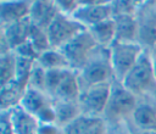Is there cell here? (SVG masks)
Returning a JSON list of instances; mask_svg holds the SVG:
<instances>
[{
  "label": "cell",
  "mask_w": 156,
  "mask_h": 134,
  "mask_svg": "<svg viewBox=\"0 0 156 134\" xmlns=\"http://www.w3.org/2000/svg\"><path fill=\"white\" fill-rule=\"evenodd\" d=\"M77 76L80 91L94 85L112 83L115 80V74L111 66L108 49L98 46L85 65L77 72Z\"/></svg>",
  "instance_id": "1"
},
{
  "label": "cell",
  "mask_w": 156,
  "mask_h": 134,
  "mask_svg": "<svg viewBox=\"0 0 156 134\" xmlns=\"http://www.w3.org/2000/svg\"><path fill=\"white\" fill-rule=\"evenodd\" d=\"M122 84L136 97L156 96V80L152 69V56L144 50L135 65L123 78Z\"/></svg>",
  "instance_id": "2"
},
{
  "label": "cell",
  "mask_w": 156,
  "mask_h": 134,
  "mask_svg": "<svg viewBox=\"0 0 156 134\" xmlns=\"http://www.w3.org/2000/svg\"><path fill=\"white\" fill-rule=\"evenodd\" d=\"M136 102L138 97L127 90L122 82L115 79L111 83V93L102 115V119L107 125L128 123L132 118Z\"/></svg>",
  "instance_id": "3"
},
{
  "label": "cell",
  "mask_w": 156,
  "mask_h": 134,
  "mask_svg": "<svg viewBox=\"0 0 156 134\" xmlns=\"http://www.w3.org/2000/svg\"><path fill=\"white\" fill-rule=\"evenodd\" d=\"M144 48L135 43H123V41H113V44L108 48L111 66L113 69L115 79L122 82L127 73L135 65L140 55L144 52Z\"/></svg>",
  "instance_id": "4"
},
{
  "label": "cell",
  "mask_w": 156,
  "mask_h": 134,
  "mask_svg": "<svg viewBox=\"0 0 156 134\" xmlns=\"http://www.w3.org/2000/svg\"><path fill=\"white\" fill-rule=\"evenodd\" d=\"M98 46L99 45L96 44L89 30L85 29L72 40H69L67 44L61 46L58 50L66 57L69 68L78 72L85 65V62Z\"/></svg>",
  "instance_id": "5"
},
{
  "label": "cell",
  "mask_w": 156,
  "mask_h": 134,
  "mask_svg": "<svg viewBox=\"0 0 156 134\" xmlns=\"http://www.w3.org/2000/svg\"><path fill=\"white\" fill-rule=\"evenodd\" d=\"M135 19L138 24L136 43L145 50H150L156 44V1H141L136 12Z\"/></svg>",
  "instance_id": "6"
},
{
  "label": "cell",
  "mask_w": 156,
  "mask_h": 134,
  "mask_svg": "<svg viewBox=\"0 0 156 134\" xmlns=\"http://www.w3.org/2000/svg\"><path fill=\"white\" fill-rule=\"evenodd\" d=\"M85 29L87 28L77 22L72 16H67L58 11L56 17L46 28L50 46L52 49H60Z\"/></svg>",
  "instance_id": "7"
},
{
  "label": "cell",
  "mask_w": 156,
  "mask_h": 134,
  "mask_svg": "<svg viewBox=\"0 0 156 134\" xmlns=\"http://www.w3.org/2000/svg\"><path fill=\"white\" fill-rule=\"evenodd\" d=\"M72 17L84 26L87 29L112 18L111 1L106 0H79L78 7L73 12Z\"/></svg>",
  "instance_id": "8"
},
{
  "label": "cell",
  "mask_w": 156,
  "mask_h": 134,
  "mask_svg": "<svg viewBox=\"0 0 156 134\" xmlns=\"http://www.w3.org/2000/svg\"><path fill=\"white\" fill-rule=\"evenodd\" d=\"M111 93V83L90 86L80 91L78 104L82 115L88 117H102Z\"/></svg>",
  "instance_id": "9"
},
{
  "label": "cell",
  "mask_w": 156,
  "mask_h": 134,
  "mask_svg": "<svg viewBox=\"0 0 156 134\" xmlns=\"http://www.w3.org/2000/svg\"><path fill=\"white\" fill-rule=\"evenodd\" d=\"M32 22L29 17L1 27V54L16 50L29 40Z\"/></svg>",
  "instance_id": "10"
},
{
  "label": "cell",
  "mask_w": 156,
  "mask_h": 134,
  "mask_svg": "<svg viewBox=\"0 0 156 134\" xmlns=\"http://www.w3.org/2000/svg\"><path fill=\"white\" fill-rule=\"evenodd\" d=\"M129 123L139 130H156V96L138 97Z\"/></svg>",
  "instance_id": "11"
},
{
  "label": "cell",
  "mask_w": 156,
  "mask_h": 134,
  "mask_svg": "<svg viewBox=\"0 0 156 134\" xmlns=\"http://www.w3.org/2000/svg\"><path fill=\"white\" fill-rule=\"evenodd\" d=\"M57 13H58V9L56 6V1L39 0V1H32L28 17L32 24L46 29Z\"/></svg>",
  "instance_id": "12"
},
{
  "label": "cell",
  "mask_w": 156,
  "mask_h": 134,
  "mask_svg": "<svg viewBox=\"0 0 156 134\" xmlns=\"http://www.w3.org/2000/svg\"><path fill=\"white\" fill-rule=\"evenodd\" d=\"M79 95L80 86L77 72L73 69H67L51 99L54 101H78Z\"/></svg>",
  "instance_id": "13"
},
{
  "label": "cell",
  "mask_w": 156,
  "mask_h": 134,
  "mask_svg": "<svg viewBox=\"0 0 156 134\" xmlns=\"http://www.w3.org/2000/svg\"><path fill=\"white\" fill-rule=\"evenodd\" d=\"M32 1H1L0 21L1 27L21 21L29 16Z\"/></svg>",
  "instance_id": "14"
},
{
  "label": "cell",
  "mask_w": 156,
  "mask_h": 134,
  "mask_svg": "<svg viewBox=\"0 0 156 134\" xmlns=\"http://www.w3.org/2000/svg\"><path fill=\"white\" fill-rule=\"evenodd\" d=\"M52 99L46 93L28 86L23 93L20 106L32 116L37 117L44 108L52 105Z\"/></svg>",
  "instance_id": "15"
},
{
  "label": "cell",
  "mask_w": 156,
  "mask_h": 134,
  "mask_svg": "<svg viewBox=\"0 0 156 134\" xmlns=\"http://www.w3.org/2000/svg\"><path fill=\"white\" fill-rule=\"evenodd\" d=\"M116 39L115 41L135 43L138 37V24L135 15H119L113 16Z\"/></svg>",
  "instance_id": "16"
},
{
  "label": "cell",
  "mask_w": 156,
  "mask_h": 134,
  "mask_svg": "<svg viewBox=\"0 0 156 134\" xmlns=\"http://www.w3.org/2000/svg\"><path fill=\"white\" fill-rule=\"evenodd\" d=\"M89 33L96 41V44L101 48H110L115 39H116V32H115V22L113 18H108L104 22H100L90 28H88Z\"/></svg>",
  "instance_id": "17"
},
{
  "label": "cell",
  "mask_w": 156,
  "mask_h": 134,
  "mask_svg": "<svg viewBox=\"0 0 156 134\" xmlns=\"http://www.w3.org/2000/svg\"><path fill=\"white\" fill-rule=\"evenodd\" d=\"M54 108L56 113V124L60 128H63L82 115L78 101H54Z\"/></svg>",
  "instance_id": "18"
},
{
  "label": "cell",
  "mask_w": 156,
  "mask_h": 134,
  "mask_svg": "<svg viewBox=\"0 0 156 134\" xmlns=\"http://www.w3.org/2000/svg\"><path fill=\"white\" fill-rule=\"evenodd\" d=\"M24 90L18 86L16 82L1 85L0 91V107L1 112H7L17 106H20Z\"/></svg>",
  "instance_id": "19"
},
{
  "label": "cell",
  "mask_w": 156,
  "mask_h": 134,
  "mask_svg": "<svg viewBox=\"0 0 156 134\" xmlns=\"http://www.w3.org/2000/svg\"><path fill=\"white\" fill-rule=\"evenodd\" d=\"M37 62L45 68L46 71L51 69H67L69 68V65L63 56V54L58 49H49L45 52L40 54Z\"/></svg>",
  "instance_id": "20"
},
{
  "label": "cell",
  "mask_w": 156,
  "mask_h": 134,
  "mask_svg": "<svg viewBox=\"0 0 156 134\" xmlns=\"http://www.w3.org/2000/svg\"><path fill=\"white\" fill-rule=\"evenodd\" d=\"M35 61L16 56V76H15V82L18 84V86L23 90L27 89L28 82L33 71Z\"/></svg>",
  "instance_id": "21"
},
{
  "label": "cell",
  "mask_w": 156,
  "mask_h": 134,
  "mask_svg": "<svg viewBox=\"0 0 156 134\" xmlns=\"http://www.w3.org/2000/svg\"><path fill=\"white\" fill-rule=\"evenodd\" d=\"M0 74H1V85L15 82L16 55L13 51L1 54V56H0Z\"/></svg>",
  "instance_id": "22"
},
{
  "label": "cell",
  "mask_w": 156,
  "mask_h": 134,
  "mask_svg": "<svg viewBox=\"0 0 156 134\" xmlns=\"http://www.w3.org/2000/svg\"><path fill=\"white\" fill-rule=\"evenodd\" d=\"M29 41L34 46V49L38 51L39 55L45 52L46 50L51 49L46 29H43V28H40L38 26H34V24H32V28H30Z\"/></svg>",
  "instance_id": "23"
},
{
  "label": "cell",
  "mask_w": 156,
  "mask_h": 134,
  "mask_svg": "<svg viewBox=\"0 0 156 134\" xmlns=\"http://www.w3.org/2000/svg\"><path fill=\"white\" fill-rule=\"evenodd\" d=\"M141 1L134 0H115L111 1L112 17L119 15H135Z\"/></svg>",
  "instance_id": "24"
},
{
  "label": "cell",
  "mask_w": 156,
  "mask_h": 134,
  "mask_svg": "<svg viewBox=\"0 0 156 134\" xmlns=\"http://www.w3.org/2000/svg\"><path fill=\"white\" fill-rule=\"evenodd\" d=\"M45 82H46V69L43 68L35 61L32 74H30V78H29V82H28V86L45 93Z\"/></svg>",
  "instance_id": "25"
},
{
  "label": "cell",
  "mask_w": 156,
  "mask_h": 134,
  "mask_svg": "<svg viewBox=\"0 0 156 134\" xmlns=\"http://www.w3.org/2000/svg\"><path fill=\"white\" fill-rule=\"evenodd\" d=\"M91 118L93 117H88L85 115L78 116L76 119H73L72 122L66 124L63 128H61L62 134H84V132L87 130Z\"/></svg>",
  "instance_id": "26"
},
{
  "label": "cell",
  "mask_w": 156,
  "mask_h": 134,
  "mask_svg": "<svg viewBox=\"0 0 156 134\" xmlns=\"http://www.w3.org/2000/svg\"><path fill=\"white\" fill-rule=\"evenodd\" d=\"M71 69V68H67ZM67 69H51V71H46V82H45V93L52 97L56 88L58 86L61 79L63 78L65 73Z\"/></svg>",
  "instance_id": "27"
},
{
  "label": "cell",
  "mask_w": 156,
  "mask_h": 134,
  "mask_svg": "<svg viewBox=\"0 0 156 134\" xmlns=\"http://www.w3.org/2000/svg\"><path fill=\"white\" fill-rule=\"evenodd\" d=\"M13 52H15L16 56L24 57V58H29V60H34V61H37L38 57H39L38 51L34 49V46L30 44L29 40H28L27 43L22 44L21 46H18L16 50H13Z\"/></svg>",
  "instance_id": "28"
},
{
  "label": "cell",
  "mask_w": 156,
  "mask_h": 134,
  "mask_svg": "<svg viewBox=\"0 0 156 134\" xmlns=\"http://www.w3.org/2000/svg\"><path fill=\"white\" fill-rule=\"evenodd\" d=\"M107 124L102 117H93L84 134H106Z\"/></svg>",
  "instance_id": "29"
},
{
  "label": "cell",
  "mask_w": 156,
  "mask_h": 134,
  "mask_svg": "<svg viewBox=\"0 0 156 134\" xmlns=\"http://www.w3.org/2000/svg\"><path fill=\"white\" fill-rule=\"evenodd\" d=\"M56 6L61 13L72 16L78 7V0H57Z\"/></svg>",
  "instance_id": "30"
},
{
  "label": "cell",
  "mask_w": 156,
  "mask_h": 134,
  "mask_svg": "<svg viewBox=\"0 0 156 134\" xmlns=\"http://www.w3.org/2000/svg\"><path fill=\"white\" fill-rule=\"evenodd\" d=\"M106 134H132L129 122L128 123H122L117 125H107V132Z\"/></svg>",
  "instance_id": "31"
},
{
  "label": "cell",
  "mask_w": 156,
  "mask_h": 134,
  "mask_svg": "<svg viewBox=\"0 0 156 134\" xmlns=\"http://www.w3.org/2000/svg\"><path fill=\"white\" fill-rule=\"evenodd\" d=\"M38 134H62V129L57 124H39Z\"/></svg>",
  "instance_id": "32"
},
{
  "label": "cell",
  "mask_w": 156,
  "mask_h": 134,
  "mask_svg": "<svg viewBox=\"0 0 156 134\" xmlns=\"http://www.w3.org/2000/svg\"><path fill=\"white\" fill-rule=\"evenodd\" d=\"M1 134H15L7 112H1Z\"/></svg>",
  "instance_id": "33"
},
{
  "label": "cell",
  "mask_w": 156,
  "mask_h": 134,
  "mask_svg": "<svg viewBox=\"0 0 156 134\" xmlns=\"http://www.w3.org/2000/svg\"><path fill=\"white\" fill-rule=\"evenodd\" d=\"M129 127H130L132 134H156V130H139V129L132 127L130 123H129Z\"/></svg>",
  "instance_id": "34"
},
{
  "label": "cell",
  "mask_w": 156,
  "mask_h": 134,
  "mask_svg": "<svg viewBox=\"0 0 156 134\" xmlns=\"http://www.w3.org/2000/svg\"><path fill=\"white\" fill-rule=\"evenodd\" d=\"M152 69H154V76L156 80V57H152Z\"/></svg>",
  "instance_id": "35"
},
{
  "label": "cell",
  "mask_w": 156,
  "mask_h": 134,
  "mask_svg": "<svg viewBox=\"0 0 156 134\" xmlns=\"http://www.w3.org/2000/svg\"><path fill=\"white\" fill-rule=\"evenodd\" d=\"M149 51H150V54H151V56H152V57H156V44H155V45H154V48H152V49H150Z\"/></svg>",
  "instance_id": "36"
}]
</instances>
